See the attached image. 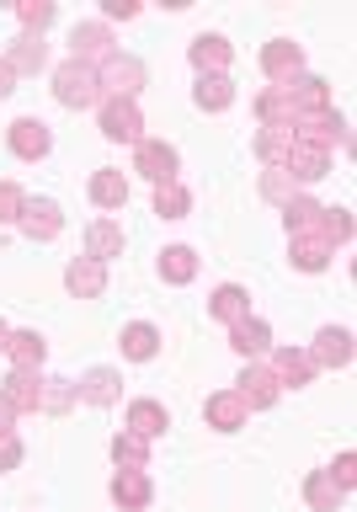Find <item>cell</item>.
Segmentation results:
<instances>
[{"label":"cell","mask_w":357,"mask_h":512,"mask_svg":"<svg viewBox=\"0 0 357 512\" xmlns=\"http://www.w3.org/2000/svg\"><path fill=\"white\" fill-rule=\"evenodd\" d=\"M304 502H310L315 512H336V507H342V502H347V496H342V491H336V480H331L326 470H315L310 480H304Z\"/></svg>","instance_id":"cell-34"},{"label":"cell","mask_w":357,"mask_h":512,"mask_svg":"<svg viewBox=\"0 0 357 512\" xmlns=\"http://www.w3.org/2000/svg\"><path fill=\"white\" fill-rule=\"evenodd\" d=\"M6 144L16 160H43L48 150H54V128H48L43 118H16L6 128Z\"/></svg>","instance_id":"cell-8"},{"label":"cell","mask_w":357,"mask_h":512,"mask_svg":"<svg viewBox=\"0 0 357 512\" xmlns=\"http://www.w3.org/2000/svg\"><path fill=\"white\" fill-rule=\"evenodd\" d=\"M262 70H267L272 86H288V80L304 75V48H299L294 38H272V43L262 48Z\"/></svg>","instance_id":"cell-9"},{"label":"cell","mask_w":357,"mask_h":512,"mask_svg":"<svg viewBox=\"0 0 357 512\" xmlns=\"http://www.w3.org/2000/svg\"><path fill=\"white\" fill-rule=\"evenodd\" d=\"M54 16H59L54 0H22V6H16V22H22V32H38V38H43V27L54 22Z\"/></svg>","instance_id":"cell-39"},{"label":"cell","mask_w":357,"mask_h":512,"mask_svg":"<svg viewBox=\"0 0 357 512\" xmlns=\"http://www.w3.org/2000/svg\"><path fill=\"white\" fill-rule=\"evenodd\" d=\"M235 395H240L246 411H267V406H278L283 384H278V374H272L267 363H246V374L235 379Z\"/></svg>","instance_id":"cell-6"},{"label":"cell","mask_w":357,"mask_h":512,"mask_svg":"<svg viewBox=\"0 0 357 512\" xmlns=\"http://www.w3.org/2000/svg\"><path fill=\"white\" fill-rule=\"evenodd\" d=\"M64 288H70L75 299H102L107 294V267L91 262V256H75V262L64 267Z\"/></svg>","instance_id":"cell-15"},{"label":"cell","mask_w":357,"mask_h":512,"mask_svg":"<svg viewBox=\"0 0 357 512\" xmlns=\"http://www.w3.org/2000/svg\"><path fill=\"white\" fill-rule=\"evenodd\" d=\"M112 459H118V470H150V443L134 438V432H118L112 438Z\"/></svg>","instance_id":"cell-35"},{"label":"cell","mask_w":357,"mask_h":512,"mask_svg":"<svg viewBox=\"0 0 357 512\" xmlns=\"http://www.w3.org/2000/svg\"><path fill=\"white\" fill-rule=\"evenodd\" d=\"M6 358H11V368H43V358H48V342H43L38 331H11Z\"/></svg>","instance_id":"cell-29"},{"label":"cell","mask_w":357,"mask_h":512,"mask_svg":"<svg viewBox=\"0 0 357 512\" xmlns=\"http://www.w3.org/2000/svg\"><path fill=\"white\" fill-rule=\"evenodd\" d=\"M54 96H59V107H70V112H91V107H102V80H96L91 64L64 59L54 70Z\"/></svg>","instance_id":"cell-1"},{"label":"cell","mask_w":357,"mask_h":512,"mask_svg":"<svg viewBox=\"0 0 357 512\" xmlns=\"http://www.w3.org/2000/svg\"><path fill=\"white\" fill-rule=\"evenodd\" d=\"M230 347H235L246 363H262L267 352H272V326H267V320H256V315L235 320V326H230Z\"/></svg>","instance_id":"cell-14"},{"label":"cell","mask_w":357,"mask_h":512,"mask_svg":"<svg viewBox=\"0 0 357 512\" xmlns=\"http://www.w3.org/2000/svg\"><path fill=\"white\" fill-rule=\"evenodd\" d=\"M283 224H288V235H320V203L315 198H288Z\"/></svg>","instance_id":"cell-33"},{"label":"cell","mask_w":357,"mask_h":512,"mask_svg":"<svg viewBox=\"0 0 357 512\" xmlns=\"http://www.w3.org/2000/svg\"><path fill=\"white\" fill-rule=\"evenodd\" d=\"M118 347H123V358H128V363H150L155 352H160V331L150 326V320H134V326H123Z\"/></svg>","instance_id":"cell-24"},{"label":"cell","mask_w":357,"mask_h":512,"mask_svg":"<svg viewBox=\"0 0 357 512\" xmlns=\"http://www.w3.org/2000/svg\"><path fill=\"white\" fill-rule=\"evenodd\" d=\"M107 16H112V22H118V16L128 22V16H139V6H134V0H107Z\"/></svg>","instance_id":"cell-45"},{"label":"cell","mask_w":357,"mask_h":512,"mask_svg":"<svg viewBox=\"0 0 357 512\" xmlns=\"http://www.w3.org/2000/svg\"><path fill=\"white\" fill-rule=\"evenodd\" d=\"M0 395L11 400V411H38L43 406V368H11L6 384H0Z\"/></svg>","instance_id":"cell-12"},{"label":"cell","mask_w":357,"mask_h":512,"mask_svg":"<svg viewBox=\"0 0 357 512\" xmlns=\"http://www.w3.org/2000/svg\"><path fill=\"white\" fill-rule=\"evenodd\" d=\"M288 240H294V267H299V272H326V267H331L336 251H331L320 235H288Z\"/></svg>","instance_id":"cell-32"},{"label":"cell","mask_w":357,"mask_h":512,"mask_svg":"<svg viewBox=\"0 0 357 512\" xmlns=\"http://www.w3.org/2000/svg\"><path fill=\"white\" fill-rule=\"evenodd\" d=\"M11 427H16V411H11V400L0 395V432H11Z\"/></svg>","instance_id":"cell-47"},{"label":"cell","mask_w":357,"mask_h":512,"mask_svg":"<svg viewBox=\"0 0 357 512\" xmlns=\"http://www.w3.org/2000/svg\"><path fill=\"white\" fill-rule=\"evenodd\" d=\"M75 384L70 379H43V406L38 411H48V416H64V411H70L75 406Z\"/></svg>","instance_id":"cell-40"},{"label":"cell","mask_w":357,"mask_h":512,"mask_svg":"<svg viewBox=\"0 0 357 512\" xmlns=\"http://www.w3.org/2000/svg\"><path fill=\"white\" fill-rule=\"evenodd\" d=\"M160 278L176 283V288L192 283V278H198V251H192V246H166V251H160Z\"/></svg>","instance_id":"cell-30"},{"label":"cell","mask_w":357,"mask_h":512,"mask_svg":"<svg viewBox=\"0 0 357 512\" xmlns=\"http://www.w3.org/2000/svg\"><path fill=\"white\" fill-rule=\"evenodd\" d=\"M310 358H315V368H347L352 363V331L347 326H320Z\"/></svg>","instance_id":"cell-16"},{"label":"cell","mask_w":357,"mask_h":512,"mask_svg":"<svg viewBox=\"0 0 357 512\" xmlns=\"http://www.w3.org/2000/svg\"><path fill=\"white\" fill-rule=\"evenodd\" d=\"M96 80H102V96H123V102H139L144 91V64L134 54H112L107 64H96Z\"/></svg>","instance_id":"cell-3"},{"label":"cell","mask_w":357,"mask_h":512,"mask_svg":"<svg viewBox=\"0 0 357 512\" xmlns=\"http://www.w3.org/2000/svg\"><path fill=\"white\" fill-rule=\"evenodd\" d=\"M208 315L224 320V326H235V320L251 315V294L240 283H224V288H214V299H208Z\"/></svg>","instance_id":"cell-27"},{"label":"cell","mask_w":357,"mask_h":512,"mask_svg":"<svg viewBox=\"0 0 357 512\" xmlns=\"http://www.w3.org/2000/svg\"><path fill=\"white\" fill-rule=\"evenodd\" d=\"M187 59H192V70H198V75H230V64H235V48L224 43L219 32H203V38H192Z\"/></svg>","instance_id":"cell-11"},{"label":"cell","mask_w":357,"mask_h":512,"mask_svg":"<svg viewBox=\"0 0 357 512\" xmlns=\"http://www.w3.org/2000/svg\"><path fill=\"white\" fill-rule=\"evenodd\" d=\"M192 102H198L203 112H224V107L235 102V80H230V75H198Z\"/></svg>","instance_id":"cell-28"},{"label":"cell","mask_w":357,"mask_h":512,"mask_svg":"<svg viewBox=\"0 0 357 512\" xmlns=\"http://www.w3.org/2000/svg\"><path fill=\"white\" fill-rule=\"evenodd\" d=\"M86 256L91 262H112V256H123V224H112V219H91L86 224Z\"/></svg>","instance_id":"cell-23"},{"label":"cell","mask_w":357,"mask_h":512,"mask_svg":"<svg viewBox=\"0 0 357 512\" xmlns=\"http://www.w3.org/2000/svg\"><path fill=\"white\" fill-rule=\"evenodd\" d=\"M272 374H278V384H294V390H299V384H310L315 374H320V368H315V358H310V352H304V347H278V352H272Z\"/></svg>","instance_id":"cell-19"},{"label":"cell","mask_w":357,"mask_h":512,"mask_svg":"<svg viewBox=\"0 0 357 512\" xmlns=\"http://www.w3.org/2000/svg\"><path fill=\"white\" fill-rule=\"evenodd\" d=\"M6 342H11V326H6V320H0V352H6Z\"/></svg>","instance_id":"cell-48"},{"label":"cell","mask_w":357,"mask_h":512,"mask_svg":"<svg viewBox=\"0 0 357 512\" xmlns=\"http://www.w3.org/2000/svg\"><path fill=\"white\" fill-rule=\"evenodd\" d=\"M16 230H22L27 240H59L64 230V214L54 198H27L22 203V219H16Z\"/></svg>","instance_id":"cell-10"},{"label":"cell","mask_w":357,"mask_h":512,"mask_svg":"<svg viewBox=\"0 0 357 512\" xmlns=\"http://www.w3.org/2000/svg\"><path fill=\"white\" fill-rule=\"evenodd\" d=\"M96 118H102V134H107L112 144H139V139H144V112H139V102H123V96H102Z\"/></svg>","instance_id":"cell-4"},{"label":"cell","mask_w":357,"mask_h":512,"mask_svg":"<svg viewBox=\"0 0 357 512\" xmlns=\"http://www.w3.org/2000/svg\"><path fill=\"white\" fill-rule=\"evenodd\" d=\"M283 171L294 176V182H320V176L331 171V155L326 150H310V144H294L288 160H283Z\"/></svg>","instance_id":"cell-26"},{"label":"cell","mask_w":357,"mask_h":512,"mask_svg":"<svg viewBox=\"0 0 357 512\" xmlns=\"http://www.w3.org/2000/svg\"><path fill=\"white\" fill-rule=\"evenodd\" d=\"M118 48H112V32H107V22H75L70 27V59H80V64H107Z\"/></svg>","instance_id":"cell-7"},{"label":"cell","mask_w":357,"mask_h":512,"mask_svg":"<svg viewBox=\"0 0 357 512\" xmlns=\"http://www.w3.org/2000/svg\"><path fill=\"white\" fill-rule=\"evenodd\" d=\"M123 422H128V432H134V438H160V432L171 427V411L160 406V400H128V411H123Z\"/></svg>","instance_id":"cell-17"},{"label":"cell","mask_w":357,"mask_h":512,"mask_svg":"<svg viewBox=\"0 0 357 512\" xmlns=\"http://www.w3.org/2000/svg\"><path fill=\"white\" fill-rule=\"evenodd\" d=\"M262 198H267V203H288V198H299V192H294V176H288L283 166H267V171H262Z\"/></svg>","instance_id":"cell-41"},{"label":"cell","mask_w":357,"mask_h":512,"mask_svg":"<svg viewBox=\"0 0 357 512\" xmlns=\"http://www.w3.org/2000/svg\"><path fill=\"white\" fill-rule=\"evenodd\" d=\"M75 395L86 400V406H118L123 400V374L118 368H91V374L75 384Z\"/></svg>","instance_id":"cell-18"},{"label":"cell","mask_w":357,"mask_h":512,"mask_svg":"<svg viewBox=\"0 0 357 512\" xmlns=\"http://www.w3.org/2000/svg\"><path fill=\"white\" fill-rule=\"evenodd\" d=\"M16 91V70H11V64L6 59H0V102H6V96Z\"/></svg>","instance_id":"cell-46"},{"label":"cell","mask_w":357,"mask_h":512,"mask_svg":"<svg viewBox=\"0 0 357 512\" xmlns=\"http://www.w3.org/2000/svg\"><path fill=\"white\" fill-rule=\"evenodd\" d=\"M256 118H262V128H294L299 112H294V102H288L283 86H267L262 96H256Z\"/></svg>","instance_id":"cell-25"},{"label":"cell","mask_w":357,"mask_h":512,"mask_svg":"<svg viewBox=\"0 0 357 512\" xmlns=\"http://www.w3.org/2000/svg\"><path fill=\"white\" fill-rule=\"evenodd\" d=\"M86 192H91L96 208H123L128 203V176L123 171H96Z\"/></svg>","instance_id":"cell-31"},{"label":"cell","mask_w":357,"mask_h":512,"mask_svg":"<svg viewBox=\"0 0 357 512\" xmlns=\"http://www.w3.org/2000/svg\"><path fill=\"white\" fill-rule=\"evenodd\" d=\"M22 459H27L22 438H16V432H0V470H16Z\"/></svg>","instance_id":"cell-44"},{"label":"cell","mask_w":357,"mask_h":512,"mask_svg":"<svg viewBox=\"0 0 357 512\" xmlns=\"http://www.w3.org/2000/svg\"><path fill=\"white\" fill-rule=\"evenodd\" d=\"M288 102H294V112L299 118H310V112H326L331 107V86L320 75H299V80H288Z\"/></svg>","instance_id":"cell-21"},{"label":"cell","mask_w":357,"mask_h":512,"mask_svg":"<svg viewBox=\"0 0 357 512\" xmlns=\"http://www.w3.org/2000/svg\"><path fill=\"white\" fill-rule=\"evenodd\" d=\"M320 240L336 251V246H347L352 240V214L347 208H320Z\"/></svg>","instance_id":"cell-38"},{"label":"cell","mask_w":357,"mask_h":512,"mask_svg":"<svg viewBox=\"0 0 357 512\" xmlns=\"http://www.w3.org/2000/svg\"><path fill=\"white\" fill-rule=\"evenodd\" d=\"M155 214H160V219H187V214H192V192H187L182 182L155 187Z\"/></svg>","instance_id":"cell-36"},{"label":"cell","mask_w":357,"mask_h":512,"mask_svg":"<svg viewBox=\"0 0 357 512\" xmlns=\"http://www.w3.org/2000/svg\"><path fill=\"white\" fill-rule=\"evenodd\" d=\"M134 171L150 176L155 187H166V182H176V171H182V155H176V144H166V139H139L134 144Z\"/></svg>","instance_id":"cell-5"},{"label":"cell","mask_w":357,"mask_h":512,"mask_svg":"<svg viewBox=\"0 0 357 512\" xmlns=\"http://www.w3.org/2000/svg\"><path fill=\"white\" fill-rule=\"evenodd\" d=\"M326 475L336 480V491H342V496L357 491V454H352V448H347V454H336V464H331Z\"/></svg>","instance_id":"cell-42"},{"label":"cell","mask_w":357,"mask_h":512,"mask_svg":"<svg viewBox=\"0 0 357 512\" xmlns=\"http://www.w3.org/2000/svg\"><path fill=\"white\" fill-rule=\"evenodd\" d=\"M294 144H310V150H336V144H342V150H347V144H352V134H347V118H342V112H310V118H299L294 123Z\"/></svg>","instance_id":"cell-2"},{"label":"cell","mask_w":357,"mask_h":512,"mask_svg":"<svg viewBox=\"0 0 357 512\" xmlns=\"http://www.w3.org/2000/svg\"><path fill=\"white\" fill-rule=\"evenodd\" d=\"M22 203H27L22 187H16V182H0V224H16V219H22Z\"/></svg>","instance_id":"cell-43"},{"label":"cell","mask_w":357,"mask_h":512,"mask_svg":"<svg viewBox=\"0 0 357 512\" xmlns=\"http://www.w3.org/2000/svg\"><path fill=\"white\" fill-rule=\"evenodd\" d=\"M288 150H294V128H262V134H256V155H262L267 166H283Z\"/></svg>","instance_id":"cell-37"},{"label":"cell","mask_w":357,"mask_h":512,"mask_svg":"<svg viewBox=\"0 0 357 512\" xmlns=\"http://www.w3.org/2000/svg\"><path fill=\"white\" fill-rule=\"evenodd\" d=\"M112 502H118L123 512H144L155 502V480L150 470H118L112 475Z\"/></svg>","instance_id":"cell-13"},{"label":"cell","mask_w":357,"mask_h":512,"mask_svg":"<svg viewBox=\"0 0 357 512\" xmlns=\"http://www.w3.org/2000/svg\"><path fill=\"white\" fill-rule=\"evenodd\" d=\"M203 416H208V427H219V432H240L246 427V406H240V395L235 390H214L203 400Z\"/></svg>","instance_id":"cell-20"},{"label":"cell","mask_w":357,"mask_h":512,"mask_svg":"<svg viewBox=\"0 0 357 512\" xmlns=\"http://www.w3.org/2000/svg\"><path fill=\"white\" fill-rule=\"evenodd\" d=\"M6 64L16 75H38L43 64H48V43L38 38V32H16L11 48H6Z\"/></svg>","instance_id":"cell-22"}]
</instances>
